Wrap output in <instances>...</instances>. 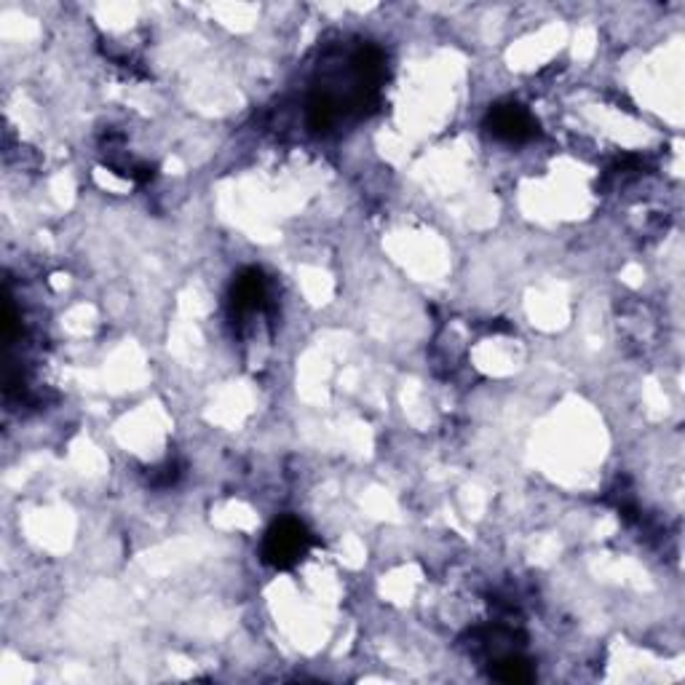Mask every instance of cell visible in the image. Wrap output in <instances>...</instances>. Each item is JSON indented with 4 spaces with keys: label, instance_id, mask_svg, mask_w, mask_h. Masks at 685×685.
Returning a JSON list of instances; mask_svg holds the SVG:
<instances>
[{
    "label": "cell",
    "instance_id": "obj_1",
    "mask_svg": "<svg viewBox=\"0 0 685 685\" xmlns=\"http://www.w3.org/2000/svg\"><path fill=\"white\" fill-rule=\"evenodd\" d=\"M314 544L308 528L295 517H281L268 528L263 541V562L276 570H287L298 565Z\"/></svg>",
    "mask_w": 685,
    "mask_h": 685
},
{
    "label": "cell",
    "instance_id": "obj_2",
    "mask_svg": "<svg viewBox=\"0 0 685 685\" xmlns=\"http://www.w3.org/2000/svg\"><path fill=\"white\" fill-rule=\"evenodd\" d=\"M485 129L496 140L512 142V145L533 140L538 134L536 118L530 116L528 110L517 105V102H498V105L487 110Z\"/></svg>",
    "mask_w": 685,
    "mask_h": 685
},
{
    "label": "cell",
    "instance_id": "obj_5",
    "mask_svg": "<svg viewBox=\"0 0 685 685\" xmlns=\"http://www.w3.org/2000/svg\"><path fill=\"white\" fill-rule=\"evenodd\" d=\"M490 675L501 680V683H530L536 677V669L520 653H504V656H498L493 661Z\"/></svg>",
    "mask_w": 685,
    "mask_h": 685
},
{
    "label": "cell",
    "instance_id": "obj_3",
    "mask_svg": "<svg viewBox=\"0 0 685 685\" xmlns=\"http://www.w3.org/2000/svg\"><path fill=\"white\" fill-rule=\"evenodd\" d=\"M265 292H268V287H265L263 273L257 271V268H244V271L233 279L231 287L233 314L244 316L257 311V308L265 303Z\"/></svg>",
    "mask_w": 685,
    "mask_h": 685
},
{
    "label": "cell",
    "instance_id": "obj_6",
    "mask_svg": "<svg viewBox=\"0 0 685 685\" xmlns=\"http://www.w3.org/2000/svg\"><path fill=\"white\" fill-rule=\"evenodd\" d=\"M177 477H180V471H177V466H164V469H158L156 474H153V485L156 487H169L177 482Z\"/></svg>",
    "mask_w": 685,
    "mask_h": 685
},
{
    "label": "cell",
    "instance_id": "obj_4",
    "mask_svg": "<svg viewBox=\"0 0 685 685\" xmlns=\"http://www.w3.org/2000/svg\"><path fill=\"white\" fill-rule=\"evenodd\" d=\"M340 118V102L335 94H330L327 89L314 91L311 100H308V110H306V121L311 126V132L322 134L330 132L332 126L338 124Z\"/></svg>",
    "mask_w": 685,
    "mask_h": 685
}]
</instances>
